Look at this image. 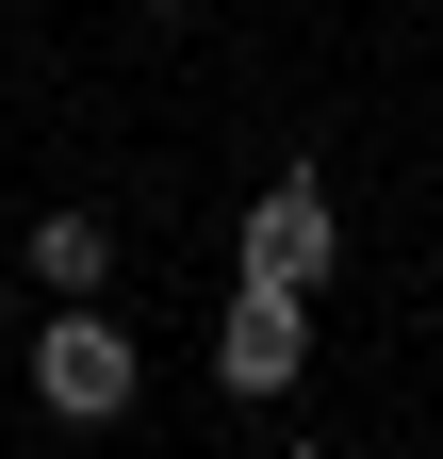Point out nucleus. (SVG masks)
Listing matches in <instances>:
<instances>
[{
  "label": "nucleus",
  "mask_w": 443,
  "mask_h": 459,
  "mask_svg": "<svg viewBox=\"0 0 443 459\" xmlns=\"http://www.w3.org/2000/svg\"><path fill=\"white\" fill-rule=\"evenodd\" d=\"M312 377V296L296 279H230V312H213V394L230 411H280Z\"/></svg>",
  "instance_id": "nucleus-2"
},
{
  "label": "nucleus",
  "mask_w": 443,
  "mask_h": 459,
  "mask_svg": "<svg viewBox=\"0 0 443 459\" xmlns=\"http://www.w3.org/2000/svg\"><path fill=\"white\" fill-rule=\"evenodd\" d=\"M328 263H345V213H328L312 164H280V181L247 197V230H230V279H296V296H328Z\"/></svg>",
  "instance_id": "nucleus-3"
},
{
  "label": "nucleus",
  "mask_w": 443,
  "mask_h": 459,
  "mask_svg": "<svg viewBox=\"0 0 443 459\" xmlns=\"http://www.w3.org/2000/svg\"><path fill=\"white\" fill-rule=\"evenodd\" d=\"M132 17H181V0H132Z\"/></svg>",
  "instance_id": "nucleus-5"
},
{
  "label": "nucleus",
  "mask_w": 443,
  "mask_h": 459,
  "mask_svg": "<svg viewBox=\"0 0 443 459\" xmlns=\"http://www.w3.org/2000/svg\"><path fill=\"white\" fill-rule=\"evenodd\" d=\"M33 296H116V213H33Z\"/></svg>",
  "instance_id": "nucleus-4"
},
{
  "label": "nucleus",
  "mask_w": 443,
  "mask_h": 459,
  "mask_svg": "<svg viewBox=\"0 0 443 459\" xmlns=\"http://www.w3.org/2000/svg\"><path fill=\"white\" fill-rule=\"evenodd\" d=\"M132 394H148V344L116 328V296H49L33 312V411L49 427H116Z\"/></svg>",
  "instance_id": "nucleus-1"
}]
</instances>
